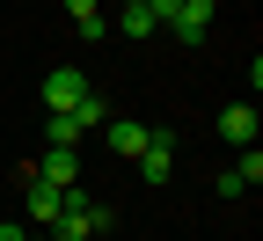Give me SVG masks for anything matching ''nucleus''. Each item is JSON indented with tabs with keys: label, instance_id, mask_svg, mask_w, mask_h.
<instances>
[{
	"label": "nucleus",
	"instance_id": "5",
	"mask_svg": "<svg viewBox=\"0 0 263 241\" xmlns=\"http://www.w3.org/2000/svg\"><path fill=\"white\" fill-rule=\"evenodd\" d=\"M161 29H176L183 44H205V29H212V0H183V8L161 22Z\"/></svg>",
	"mask_w": 263,
	"mask_h": 241
},
{
	"label": "nucleus",
	"instance_id": "8",
	"mask_svg": "<svg viewBox=\"0 0 263 241\" xmlns=\"http://www.w3.org/2000/svg\"><path fill=\"white\" fill-rule=\"evenodd\" d=\"M59 205H66V190H51V183L29 176V227H51V219H59Z\"/></svg>",
	"mask_w": 263,
	"mask_h": 241
},
{
	"label": "nucleus",
	"instance_id": "11",
	"mask_svg": "<svg viewBox=\"0 0 263 241\" xmlns=\"http://www.w3.org/2000/svg\"><path fill=\"white\" fill-rule=\"evenodd\" d=\"M66 117H73V132H88V124H110V110H103V95H88V102H73V110H66Z\"/></svg>",
	"mask_w": 263,
	"mask_h": 241
},
{
	"label": "nucleus",
	"instance_id": "14",
	"mask_svg": "<svg viewBox=\"0 0 263 241\" xmlns=\"http://www.w3.org/2000/svg\"><path fill=\"white\" fill-rule=\"evenodd\" d=\"M0 241H29V227H15V219H0Z\"/></svg>",
	"mask_w": 263,
	"mask_h": 241
},
{
	"label": "nucleus",
	"instance_id": "13",
	"mask_svg": "<svg viewBox=\"0 0 263 241\" xmlns=\"http://www.w3.org/2000/svg\"><path fill=\"white\" fill-rule=\"evenodd\" d=\"M176 8H183V0H146V15H154V22H168Z\"/></svg>",
	"mask_w": 263,
	"mask_h": 241
},
{
	"label": "nucleus",
	"instance_id": "12",
	"mask_svg": "<svg viewBox=\"0 0 263 241\" xmlns=\"http://www.w3.org/2000/svg\"><path fill=\"white\" fill-rule=\"evenodd\" d=\"M44 132H51V146H81V132H73V117H51Z\"/></svg>",
	"mask_w": 263,
	"mask_h": 241
},
{
	"label": "nucleus",
	"instance_id": "15",
	"mask_svg": "<svg viewBox=\"0 0 263 241\" xmlns=\"http://www.w3.org/2000/svg\"><path fill=\"white\" fill-rule=\"evenodd\" d=\"M124 8H146V0H124Z\"/></svg>",
	"mask_w": 263,
	"mask_h": 241
},
{
	"label": "nucleus",
	"instance_id": "2",
	"mask_svg": "<svg viewBox=\"0 0 263 241\" xmlns=\"http://www.w3.org/2000/svg\"><path fill=\"white\" fill-rule=\"evenodd\" d=\"M139 176H146V183H168V176H176V132H168V124H154V139H146V154H139Z\"/></svg>",
	"mask_w": 263,
	"mask_h": 241
},
{
	"label": "nucleus",
	"instance_id": "10",
	"mask_svg": "<svg viewBox=\"0 0 263 241\" xmlns=\"http://www.w3.org/2000/svg\"><path fill=\"white\" fill-rule=\"evenodd\" d=\"M117 29H124V37H132V44H146V37H154V29H161V22H154L146 8H124V22H117Z\"/></svg>",
	"mask_w": 263,
	"mask_h": 241
},
{
	"label": "nucleus",
	"instance_id": "9",
	"mask_svg": "<svg viewBox=\"0 0 263 241\" xmlns=\"http://www.w3.org/2000/svg\"><path fill=\"white\" fill-rule=\"evenodd\" d=\"M66 8H73V29H81L88 44H95V37L110 29V22H103V0H66Z\"/></svg>",
	"mask_w": 263,
	"mask_h": 241
},
{
	"label": "nucleus",
	"instance_id": "1",
	"mask_svg": "<svg viewBox=\"0 0 263 241\" xmlns=\"http://www.w3.org/2000/svg\"><path fill=\"white\" fill-rule=\"evenodd\" d=\"M88 95H95V88H88L81 66H51V73H44V110H51V117H66V110L88 102Z\"/></svg>",
	"mask_w": 263,
	"mask_h": 241
},
{
	"label": "nucleus",
	"instance_id": "4",
	"mask_svg": "<svg viewBox=\"0 0 263 241\" xmlns=\"http://www.w3.org/2000/svg\"><path fill=\"white\" fill-rule=\"evenodd\" d=\"M256 132H263L256 124V102H227V110H219V139L227 146H256Z\"/></svg>",
	"mask_w": 263,
	"mask_h": 241
},
{
	"label": "nucleus",
	"instance_id": "7",
	"mask_svg": "<svg viewBox=\"0 0 263 241\" xmlns=\"http://www.w3.org/2000/svg\"><path fill=\"white\" fill-rule=\"evenodd\" d=\"M256 183H263V154H256V146H241V161L219 176V197H241V190H256Z\"/></svg>",
	"mask_w": 263,
	"mask_h": 241
},
{
	"label": "nucleus",
	"instance_id": "6",
	"mask_svg": "<svg viewBox=\"0 0 263 241\" xmlns=\"http://www.w3.org/2000/svg\"><path fill=\"white\" fill-rule=\"evenodd\" d=\"M146 139H154V124H139V117H117V124H110V154H117V161H139Z\"/></svg>",
	"mask_w": 263,
	"mask_h": 241
},
{
	"label": "nucleus",
	"instance_id": "3",
	"mask_svg": "<svg viewBox=\"0 0 263 241\" xmlns=\"http://www.w3.org/2000/svg\"><path fill=\"white\" fill-rule=\"evenodd\" d=\"M37 183H51V190H81V154H73V146H44Z\"/></svg>",
	"mask_w": 263,
	"mask_h": 241
}]
</instances>
